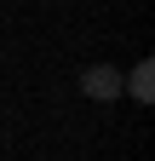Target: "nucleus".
I'll use <instances>...</instances> for the list:
<instances>
[{
	"label": "nucleus",
	"mask_w": 155,
	"mask_h": 161,
	"mask_svg": "<svg viewBox=\"0 0 155 161\" xmlns=\"http://www.w3.org/2000/svg\"><path fill=\"white\" fill-rule=\"evenodd\" d=\"M81 92L92 98V104H115V98H121V69H115V64H92V69H81Z\"/></svg>",
	"instance_id": "f257e3e1"
},
{
	"label": "nucleus",
	"mask_w": 155,
	"mask_h": 161,
	"mask_svg": "<svg viewBox=\"0 0 155 161\" xmlns=\"http://www.w3.org/2000/svg\"><path fill=\"white\" fill-rule=\"evenodd\" d=\"M121 92L132 98V104H155V64L144 58V64H132V75L121 80Z\"/></svg>",
	"instance_id": "f03ea898"
}]
</instances>
